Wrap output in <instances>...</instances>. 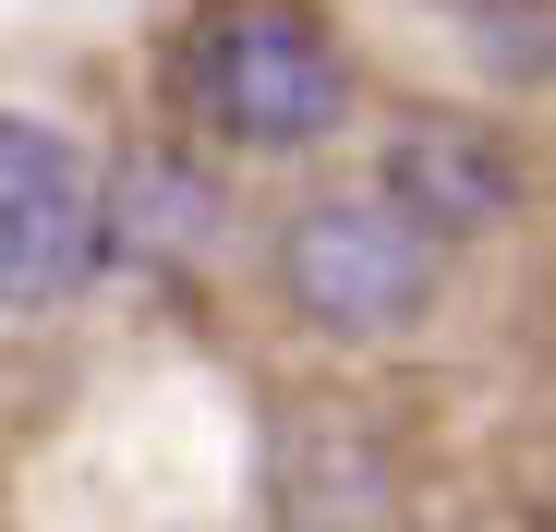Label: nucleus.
Returning <instances> with one entry per match:
<instances>
[{
  "label": "nucleus",
  "mask_w": 556,
  "mask_h": 532,
  "mask_svg": "<svg viewBox=\"0 0 556 532\" xmlns=\"http://www.w3.org/2000/svg\"><path fill=\"white\" fill-rule=\"evenodd\" d=\"M181 98L206 134L291 157L351 122V49L303 0H206L194 37H181Z\"/></svg>",
  "instance_id": "nucleus-1"
},
{
  "label": "nucleus",
  "mask_w": 556,
  "mask_h": 532,
  "mask_svg": "<svg viewBox=\"0 0 556 532\" xmlns=\"http://www.w3.org/2000/svg\"><path fill=\"white\" fill-rule=\"evenodd\" d=\"M98 266H110L98 157L37 110H0V315H49Z\"/></svg>",
  "instance_id": "nucleus-2"
},
{
  "label": "nucleus",
  "mask_w": 556,
  "mask_h": 532,
  "mask_svg": "<svg viewBox=\"0 0 556 532\" xmlns=\"http://www.w3.org/2000/svg\"><path fill=\"white\" fill-rule=\"evenodd\" d=\"M278 291H291L315 327H339V339H388L435 291V242L388 194L376 206H303L291 230H278Z\"/></svg>",
  "instance_id": "nucleus-3"
},
{
  "label": "nucleus",
  "mask_w": 556,
  "mask_h": 532,
  "mask_svg": "<svg viewBox=\"0 0 556 532\" xmlns=\"http://www.w3.org/2000/svg\"><path fill=\"white\" fill-rule=\"evenodd\" d=\"M508 145L472 134V122H400L388 134V206L424 230V242H472L508 218Z\"/></svg>",
  "instance_id": "nucleus-4"
}]
</instances>
